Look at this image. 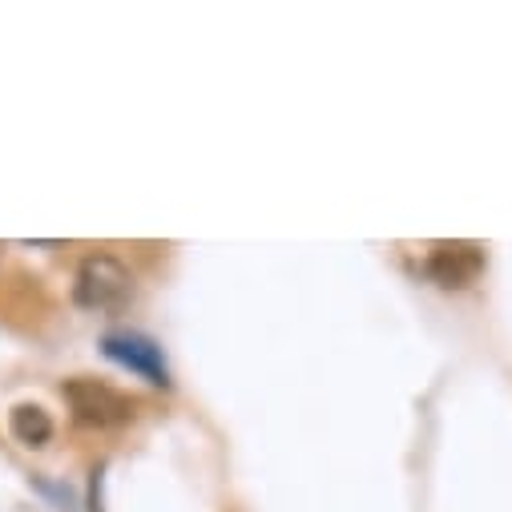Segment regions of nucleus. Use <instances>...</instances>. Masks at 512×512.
<instances>
[{
    "label": "nucleus",
    "mask_w": 512,
    "mask_h": 512,
    "mask_svg": "<svg viewBox=\"0 0 512 512\" xmlns=\"http://www.w3.org/2000/svg\"><path fill=\"white\" fill-rule=\"evenodd\" d=\"M105 355L117 359L121 367L146 375L150 383H162V388L170 383V371H166L162 351L150 339H142V335H105Z\"/></svg>",
    "instance_id": "4"
},
{
    "label": "nucleus",
    "mask_w": 512,
    "mask_h": 512,
    "mask_svg": "<svg viewBox=\"0 0 512 512\" xmlns=\"http://www.w3.org/2000/svg\"><path fill=\"white\" fill-rule=\"evenodd\" d=\"M65 404L73 412L77 424L85 428H117L134 416V404L125 400L117 388H109L105 379H89V375H77L65 383Z\"/></svg>",
    "instance_id": "2"
},
{
    "label": "nucleus",
    "mask_w": 512,
    "mask_h": 512,
    "mask_svg": "<svg viewBox=\"0 0 512 512\" xmlns=\"http://www.w3.org/2000/svg\"><path fill=\"white\" fill-rule=\"evenodd\" d=\"M484 271V254L472 242H440L428 254V275L440 287H468Z\"/></svg>",
    "instance_id": "3"
},
{
    "label": "nucleus",
    "mask_w": 512,
    "mask_h": 512,
    "mask_svg": "<svg viewBox=\"0 0 512 512\" xmlns=\"http://www.w3.org/2000/svg\"><path fill=\"white\" fill-rule=\"evenodd\" d=\"M9 432L25 444V448H45L53 440V420L41 404H17L9 412Z\"/></svg>",
    "instance_id": "5"
},
{
    "label": "nucleus",
    "mask_w": 512,
    "mask_h": 512,
    "mask_svg": "<svg viewBox=\"0 0 512 512\" xmlns=\"http://www.w3.org/2000/svg\"><path fill=\"white\" fill-rule=\"evenodd\" d=\"M134 295V275L113 254H89L73 275V303L85 311H113Z\"/></svg>",
    "instance_id": "1"
}]
</instances>
